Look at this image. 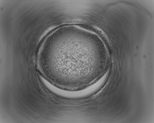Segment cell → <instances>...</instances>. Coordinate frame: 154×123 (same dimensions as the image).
Segmentation results:
<instances>
[{"label":"cell","mask_w":154,"mask_h":123,"mask_svg":"<svg viewBox=\"0 0 154 123\" xmlns=\"http://www.w3.org/2000/svg\"><path fill=\"white\" fill-rule=\"evenodd\" d=\"M96 90L95 86L93 84L83 90L74 91H66L65 97L70 98H77L83 97L92 94Z\"/></svg>","instance_id":"6da1fadb"}]
</instances>
